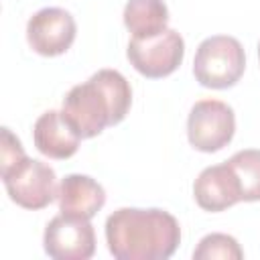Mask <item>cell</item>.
I'll return each mask as SVG.
<instances>
[{
  "label": "cell",
  "mask_w": 260,
  "mask_h": 260,
  "mask_svg": "<svg viewBox=\"0 0 260 260\" xmlns=\"http://www.w3.org/2000/svg\"><path fill=\"white\" fill-rule=\"evenodd\" d=\"M106 244L116 260H167L181 244V228L165 209L120 207L106 219Z\"/></svg>",
  "instance_id": "1"
},
{
  "label": "cell",
  "mask_w": 260,
  "mask_h": 260,
  "mask_svg": "<svg viewBox=\"0 0 260 260\" xmlns=\"http://www.w3.org/2000/svg\"><path fill=\"white\" fill-rule=\"evenodd\" d=\"M132 106V87L116 69H100L87 81L73 85L63 98L61 114L73 132L93 138L106 126L120 124Z\"/></svg>",
  "instance_id": "2"
},
{
  "label": "cell",
  "mask_w": 260,
  "mask_h": 260,
  "mask_svg": "<svg viewBox=\"0 0 260 260\" xmlns=\"http://www.w3.org/2000/svg\"><path fill=\"white\" fill-rule=\"evenodd\" d=\"M246 69V53L238 39L213 35L199 43L193 59V75L203 87L225 89L240 81Z\"/></svg>",
  "instance_id": "3"
},
{
  "label": "cell",
  "mask_w": 260,
  "mask_h": 260,
  "mask_svg": "<svg viewBox=\"0 0 260 260\" xmlns=\"http://www.w3.org/2000/svg\"><path fill=\"white\" fill-rule=\"evenodd\" d=\"M0 177L8 197L24 209H43L53 199H57V175L43 160L26 156Z\"/></svg>",
  "instance_id": "4"
},
{
  "label": "cell",
  "mask_w": 260,
  "mask_h": 260,
  "mask_svg": "<svg viewBox=\"0 0 260 260\" xmlns=\"http://www.w3.org/2000/svg\"><path fill=\"white\" fill-rule=\"evenodd\" d=\"M236 132L234 110L221 100H199L187 118V138L195 150L217 152L228 146Z\"/></svg>",
  "instance_id": "5"
},
{
  "label": "cell",
  "mask_w": 260,
  "mask_h": 260,
  "mask_svg": "<svg viewBox=\"0 0 260 260\" xmlns=\"http://www.w3.org/2000/svg\"><path fill=\"white\" fill-rule=\"evenodd\" d=\"M130 65L148 79H160L171 75L185 57V41L173 30L165 28L162 32L148 39H134L126 49Z\"/></svg>",
  "instance_id": "6"
},
{
  "label": "cell",
  "mask_w": 260,
  "mask_h": 260,
  "mask_svg": "<svg viewBox=\"0 0 260 260\" xmlns=\"http://www.w3.org/2000/svg\"><path fill=\"white\" fill-rule=\"evenodd\" d=\"M43 248L55 260H87L95 252L93 225L87 217L59 213L45 228Z\"/></svg>",
  "instance_id": "7"
},
{
  "label": "cell",
  "mask_w": 260,
  "mask_h": 260,
  "mask_svg": "<svg viewBox=\"0 0 260 260\" xmlns=\"http://www.w3.org/2000/svg\"><path fill=\"white\" fill-rule=\"evenodd\" d=\"M75 18L59 6H47L35 12L26 22V41L43 57L63 55L75 41Z\"/></svg>",
  "instance_id": "8"
},
{
  "label": "cell",
  "mask_w": 260,
  "mask_h": 260,
  "mask_svg": "<svg viewBox=\"0 0 260 260\" xmlns=\"http://www.w3.org/2000/svg\"><path fill=\"white\" fill-rule=\"evenodd\" d=\"M193 197L201 209L211 213L223 211L242 201L240 181L234 169L228 162L205 167L193 183Z\"/></svg>",
  "instance_id": "9"
},
{
  "label": "cell",
  "mask_w": 260,
  "mask_h": 260,
  "mask_svg": "<svg viewBox=\"0 0 260 260\" xmlns=\"http://www.w3.org/2000/svg\"><path fill=\"white\" fill-rule=\"evenodd\" d=\"M32 140L41 154L49 158H69L79 148V136L65 122L63 114L57 110H49L41 114L32 126Z\"/></svg>",
  "instance_id": "10"
},
{
  "label": "cell",
  "mask_w": 260,
  "mask_h": 260,
  "mask_svg": "<svg viewBox=\"0 0 260 260\" xmlns=\"http://www.w3.org/2000/svg\"><path fill=\"white\" fill-rule=\"evenodd\" d=\"M57 203H59L61 213L91 219L104 207L106 191L95 179H91L87 175L71 173L59 185Z\"/></svg>",
  "instance_id": "11"
},
{
  "label": "cell",
  "mask_w": 260,
  "mask_h": 260,
  "mask_svg": "<svg viewBox=\"0 0 260 260\" xmlns=\"http://www.w3.org/2000/svg\"><path fill=\"white\" fill-rule=\"evenodd\" d=\"M122 16L134 39H148L167 28L169 8L162 0H128Z\"/></svg>",
  "instance_id": "12"
},
{
  "label": "cell",
  "mask_w": 260,
  "mask_h": 260,
  "mask_svg": "<svg viewBox=\"0 0 260 260\" xmlns=\"http://www.w3.org/2000/svg\"><path fill=\"white\" fill-rule=\"evenodd\" d=\"M225 162L234 169L240 181L242 201H260V150L258 148L238 150Z\"/></svg>",
  "instance_id": "13"
},
{
  "label": "cell",
  "mask_w": 260,
  "mask_h": 260,
  "mask_svg": "<svg viewBox=\"0 0 260 260\" xmlns=\"http://www.w3.org/2000/svg\"><path fill=\"white\" fill-rule=\"evenodd\" d=\"M195 260H242L244 250L238 240L228 234H207L193 250Z\"/></svg>",
  "instance_id": "14"
},
{
  "label": "cell",
  "mask_w": 260,
  "mask_h": 260,
  "mask_svg": "<svg viewBox=\"0 0 260 260\" xmlns=\"http://www.w3.org/2000/svg\"><path fill=\"white\" fill-rule=\"evenodd\" d=\"M26 158V152L20 144V140L10 132V128H2V140H0V175L16 167L20 160Z\"/></svg>",
  "instance_id": "15"
},
{
  "label": "cell",
  "mask_w": 260,
  "mask_h": 260,
  "mask_svg": "<svg viewBox=\"0 0 260 260\" xmlns=\"http://www.w3.org/2000/svg\"><path fill=\"white\" fill-rule=\"evenodd\" d=\"M258 61H260V43H258Z\"/></svg>",
  "instance_id": "16"
}]
</instances>
